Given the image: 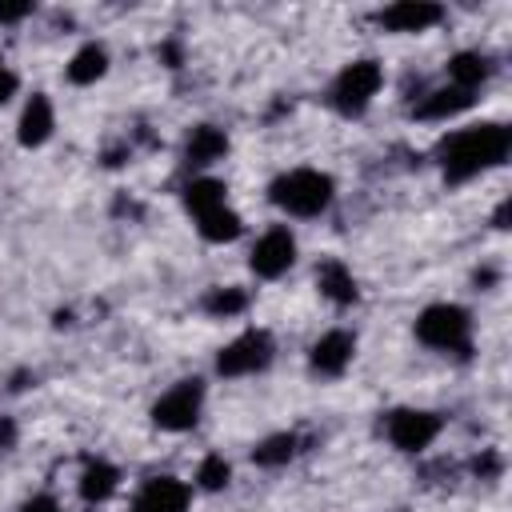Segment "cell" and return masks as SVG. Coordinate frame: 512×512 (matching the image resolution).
Masks as SVG:
<instances>
[{"instance_id":"4","label":"cell","mask_w":512,"mask_h":512,"mask_svg":"<svg viewBox=\"0 0 512 512\" xmlns=\"http://www.w3.org/2000/svg\"><path fill=\"white\" fill-rule=\"evenodd\" d=\"M380 88H384V64L364 56V60H352V64L340 68V76L328 88V100L340 116H360L376 100Z\"/></svg>"},{"instance_id":"5","label":"cell","mask_w":512,"mask_h":512,"mask_svg":"<svg viewBox=\"0 0 512 512\" xmlns=\"http://www.w3.org/2000/svg\"><path fill=\"white\" fill-rule=\"evenodd\" d=\"M276 356V344H272V332L264 328H244L240 336H232L220 352H216V372L236 380V376H256L272 364Z\"/></svg>"},{"instance_id":"9","label":"cell","mask_w":512,"mask_h":512,"mask_svg":"<svg viewBox=\"0 0 512 512\" xmlns=\"http://www.w3.org/2000/svg\"><path fill=\"white\" fill-rule=\"evenodd\" d=\"M188 504H192V488L184 480H176V476H148L136 488L128 512H188Z\"/></svg>"},{"instance_id":"21","label":"cell","mask_w":512,"mask_h":512,"mask_svg":"<svg viewBox=\"0 0 512 512\" xmlns=\"http://www.w3.org/2000/svg\"><path fill=\"white\" fill-rule=\"evenodd\" d=\"M296 448H300L296 432H276V436H268V440H260V444L252 448V460H256L260 468H280V464H288V460L296 456Z\"/></svg>"},{"instance_id":"20","label":"cell","mask_w":512,"mask_h":512,"mask_svg":"<svg viewBox=\"0 0 512 512\" xmlns=\"http://www.w3.org/2000/svg\"><path fill=\"white\" fill-rule=\"evenodd\" d=\"M196 232H200L208 244H232V240L244 232V220H240L228 204H220V208L196 216Z\"/></svg>"},{"instance_id":"10","label":"cell","mask_w":512,"mask_h":512,"mask_svg":"<svg viewBox=\"0 0 512 512\" xmlns=\"http://www.w3.org/2000/svg\"><path fill=\"white\" fill-rule=\"evenodd\" d=\"M352 356H356V332H348V328H328V332L312 344L308 364H312L316 376H328V380H332V376H344V372H348Z\"/></svg>"},{"instance_id":"19","label":"cell","mask_w":512,"mask_h":512,"mask_svg":"<svg viewBox=\"0 0 512 512\" xmlns=\"http://www.w3.org/2000/svg\"><path fill=\"white\" fill-rule=\"evenodd\" d=\"M488 76H492V60L484 52H456L448 60V84H456L464 92H476Z\"/></svg>"},{"instance_id":"23","label":"cell","mask_w":512,"mask_h":512,"mask_svg":"<svg viewBox=\"0 0 512 512\" xmlns=\"http://www.w3.org/2000/svg\"><path fill=\"white\" fill-rule=\"evenodd\" d=\"M244 308H248V292L244 288H212L204 296V312H212V316H236Z\"/></svg>"},{"instance_id":"8","label":"cell","mask_w":512,"mask_h":512,"mask_svg":"<svg viewBox=\"0 0 512 512\" xmlns=\"http://www.w3.org/2000/svg\"><path fill=\"white\" fill-rule=\"evenodd\" d=\"M292 264H296V236L288 224H272L268 232L256 236V244L248 252V268L260 280H280Z\"/></svg>"},{"instance_id":"17","label":"cell","mask_w":512,"mask_h":512,"mask_svg":"<svg viewBox=\"0 0 512 512\" xmlns=\"http://www.w3.org/2000/svg\"><path fill=\"white\" fill-rule=\"evenodd\" d=\"M316 284H320V292H324L332 304H356V296H360L352 268H348L344 260H336V256L320 260V268H316Z\"/></svg>"},{"instance_id":"1","label":"cell","mask_w":512,"mask_h":512,"mask_svg":"<svg viewBox=\"0 0 512 512\" xmlns=\"http://www.w3.org/2000/svg\"><path fill=\"white\" fill-rule=\"evenodd\" d=\"M512 152V128L500 120H480V124H464L456 132H448L436 144V164L444 184H468L480 172L504 164Z\"/></svg>"},{"instance_id":"15","label":"cell","mask_w":512,"mask_h":512,"mask_svg":"<svg viewBox=\"0 0 512 512\" xmlns=\"http://www.w3.org/2000/svg\"><path fill=\"white\" fill-rule=\"evenodd\" d=\"M76 488H80V500H88V504H104V500L116 496V488H120V468L108 464V460H100V456H92V460L80 468Z\"/></svg>"},{"instance_id":"14","label":"cell","mask_w":512,"mask_h":512,"mask_svg":"<svg viewBox=\"0 0 512 512\" xmlns=\"http://www.w3.org/2000/svg\"><path fill=\"white\" fill-rule=\"evenodd\" d=\"M224 152H228V136H224V128H216V124H196V128L188 132V140H184V164H188V168H208V164H216Z\"/></svg>"},{"instance_id":"24","label":"cell","mask_w":512,"mask_h":512,"mask_svg":"<svg viewBox=\"0 0 512 512\" xmlns=\"http://www.w3.org/2000/svg\"><path fill=\"white\" fill-rule=\"evenodd\" d=\"M16 88H20V76L8 68V60L0 56V104H8L12 96H16Z\"/></svg>"},{"instance_id":"11","label":"cell","mask_w":512,"mask_h":512,"mask_svg":"<svg viewBox=\"0 0 512 512\" xmlns=\"http://www.w3.org/2000/svg\"><path fill=\"white\" fill-rule=\"evenodd\" d=\"M440 20H444V8L428 4V0H400V4H388L376 12V24L388 32H428Z\"/></svg>"},{"instance_id":"12","label":"cell","mask_w":512,"mask_h":512,"mask_svg":"<svg viewBox=\"0 0 512 512\" xmlns=\"http://www.w3.org/2000/svg\"><path fill=\"white\" fill-rule=\"evenodd\" d=\"M56 132V108L44 92H32L24 112H20V124H16V140L20 148H44Z\"/></svg>"},{"instance_id":"16","label":"cell","mask_w":512,"mask_h":512,"mask_svg":"<svg viewBox=\"0 0 512 512\" xmlns=\"http://www.w3.org/2000/svg\"><path fill=\"white\" fill-rule=\"evenodd\" d=\"M104 72H108V48H104L100 40L80 44V48L72 52V60L64 64V76H68V84H76V88L96 84Z\"/></svg>"},{"instance_id":"25","label":"cell","mask_w":512,"mask_h":512,"mask_svg":"<svg viewBox=\"0 0 512 512\" xmlns=\"http://www.w3.org/2000/svg\"><path fill=\"white\" fill-rule=\"evenodd\" d=\"M20 512H64V508L56 504V496H48V492H40V496H28V500L20 504Z\"/></svg>"},{"instance_id":"22","label":"cell","mask_w":512,"mask_h":512,"mask_svg":"<svg viewBox=\"0 0 512 512\" xmlns=\"http://www.w3.org/2000/svg\"><path fill=\"white\" fill-rule=\"evenodd\" d=\"M228 480H232V464H228L220 452H212V456L200 460V468H196V488H204V492H220Z\"/></svg>"},{"instance_id":"18","label":"cell","mask_w":512,"mask_h":512,"mask_svg":"<svg viewBox=\"0 0 512 512\" xmlns=\"http://www.w3.org/2000/svg\"><path fill=\"white\" fill-rule=\"evenodd\" d=\"M184 208H188V216L196 220V216H204V212H212V208H220V204H228V184H220L216 176H192L188 184H184Z\"/></svg>"},{"instance_id":"26","label":"cell","mask_w":512,"mask_h":512,"mask_svg":"<svg viewBox=\"0 0 512 512\" xmlns=\"http://www.w3.org/2000/svg\"><path fill=\"white\" fill-rule=\"evenodd\" d=\"M24 16H32V4L28 0L24 4H0V24H16Z\"/></svg>"},{"instance_id":"13","label":"cell","mask_w":512,"mask_h":512,"mask_svg":"<svg viewBox=\"0 0 512 512\" xmlns=\"http://www.w3.org/2000/svg\"><path fill=\"white\" fill-rule=\"evenodd\" d=\"M472 104H476V92H464V88H456V84H444V88L424 92L420 104L412 108V116H416V120H432V124H440V120H452V116L468 112Z\"/></svg>"},{"instance_id":"3","label":"cell","mask_w":512,"mask_h":512,"mask_svg":"<svg viewBox=\"0 0 512 512\" xmlns=\"http://www.w3.org/2000/svg\"><path fill=\"white\" fill-rule=\"evenodd\" d=\"M416 340L444 356H468L472 352V316L460 304H428L416 316Z\"/></svg>"},{"instance_id":"6","label":"cell","mask_w":512,"mask_h":512,"mask_svg":"<svg viewBox=\"0 0 512 512\" xmlns=\"http://www.w3.org/2000/svg\"><path fill=\"white\" fill-rule=\"evenodd\" d=\"M440 428H444V416H440V412H428V408H392V412L384 416V436H388V444H392L396 452H408V456L424 452V448L440 436Z\"/></svg>"},{"instance_id":"2","label":"cell","mask_w":512,"mask_h":512,"mask_svg":"<svg viewBox=\"0 0 512 512\" xmlns=\"http://www.w3.org/2000/svg\"><path fill=\"white\" fill-rule=\"evenodd\" d=\"M268 200L284 212V216H296V220H312V216H324L336 200V180L320 168H288L280 172L272 184H268Z\"/></svg>"},{"instance_id":"7","label":"cell","mask_w":512,"mask_h":512,"mask_svg":"<svg viewBox=\"0 0 512 512\" xmlns=\"http://www.w3.org/2000/svg\"><path fill=\"white\" fill-rule=\"evenodd\" d=\"M200 408H204V380H176L156 404H152V424L164 428V432H188L196 428L200 420Z\"/></svg>"}]
</instances>
